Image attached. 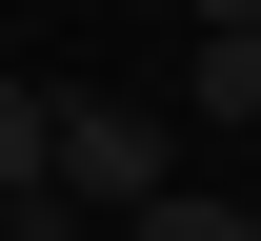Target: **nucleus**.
I'll list each match as a JSON object with an SVG mask.
<instances>
[{"label":"nucleus","instance_id":"nucleus-1","mask_svg":"<svg viewBox=\"0 0 261 241\" xmlns=\"http://www.w3.org/2000/svg\"><path fill=\"white\" fill-rule=\"evenodd\" d=\"M40 201H161V121L141 101H40Z\"/></svg>","mask_w":261,"mask_h":241},{"label":"nucleus","instance_id":"nucleus-2","mask_svg":"<svg viewBox=\"0 0 261 241\" xmlns=\"http://www.w3.org/2000/svg\"><path fill=\"white\" fill-rule=\"evenodd\" d=\"M181 101H201V121H261V20H221V40H201V61H181Z\"/></svg>","mask_w":261,"mask_h":241},{"label":"nucleus","instance_id":"nucleus-3","mask_svg":"<svg viewBox=\"0 0 261 241\" xmlns=\"http://www.w3.org/2000/svg\"><path fill=\"white\" fill-rule=\"evenodd\" d=\"M0 221H61V201H40V101H20V81H0Z\"/></svg>","mask_w":261,"mask_h":241},{"label":"nucleus","instance_id":"nucleus-5","mask_svg":"<svg viewBox=\"0 0 261 241\" xmlns=\"http://www.w3.org/2000/svg\"><path fill=\"white\" fill-rule=\"evenodd\" d=\"M221 20H261V0H201V40H221Z\"/></svg>","mask_w":261,"mask_h":241},{"label":"nucleus","instance_id":"nucleus-4","mask_svg":"<svg viewBox=\"0 0 261 241\" xmlns=\"http://www.w3.org/2000/svg\"><path fill=\"white\" fill-rule=\"evenodd\" d=\"M141 241H261V201H121Z\"/></svg>","mask_w":261,"mask_h":241}]
</instances>
